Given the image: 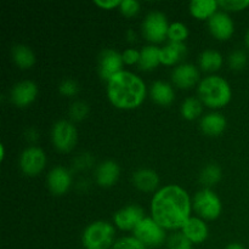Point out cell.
Here are the masks:
<instances>
[{"instance_id":"1","label":"cell","mask_w":249,"mask_h":249,"mask_svg":"<svg viewBox=\"0 0 249 249\" xmlns=\"http://www.w3.org/2000/svg\"><path fill=\"white\" fill-rule=\"evenodd\" d=\"M192 202L189 194L179 185H167L153 195L151 215L165 230L182 229L190 219Z\"/></svg>"},{"instance_id":"2","label":"cell","mask_w":249,"mask_h":249,"mask_svg":"<svg viewBox=\"0 0 249 249\" xmlns=\"http://www.w3.org/2000/svg\"><path fill=\"white\" fill-rule=\"evenodd\" d=\"M146 84L138 74L122 71L107 82V96L111 104L119 109H134L146 97Z\"/></svg>"},{"instance_id":"3","label":"cell","mask_w":249,"mask_h":249,"mask_svg":"<svg viewBox=\"0 0 249 249\" xmlns=\"http://www.w3.org/2000/svg\"><path fill=\"white\" fill-rule=\"evenodd\" d=\"M199 100L211 108H221L230 102L232 90L228 80L220 75H208L198 84Z\"/></svg>"},{"instance_id":"4","label":"cell","mask_w":249,"mask_h":249,"mask_svg":"<svg viewBox=\"0 0 249 249\" xmlns=\"http://www.w3.org/2000/svg\"><path fill=\"white\" fill-rule=\"evenodd\" d=\"M116 229L105 220L89 224L82 235V243L85 249H111L116 240Z\"/></svg>"},{"instance_id":"5","label":"cell","mask_w":249,"mask_h":249,"mask_svg":"<svg viewBox=\"0 0 249 249\" xmlns=\"http://www.w3.org/2000/svg\"><path fill=\"white\" fill-rule=\"evenodd\" d=\"M192 208L203 220H215L221 214L223 204L213 190L202 189L195 195Z\"/></svg>"},{"instance_id":"6","label":"cell","mask_w":249,"mask_h":249,"mask_svg":"<svg viewBox=\"0 0 249 249\" xmlns=\"http://www.w3.org/2000/svg\"><path fill=\"white\" fill-rule=\"evenodd\" d=\"M51 141L60 152H70L78 141V130L74 124L67 119L57 121L51 128Z\"/></svg>"},{"instance_id":"7","label":"cell","mask_w":249,"mask_h":249,"mask_svg":"<svg viewBox=\"0 0 249 249\" xmlns=\"http://www.w3.org/2000/svg\"><path fill=\"white\" fill-rule=\"evenodd\" d=\"M170 24L168 23V18L162 11L153 10L146 15L142 22V34L151 43H160L168 36V29Z\"/></svg>"},{"instance_id":"8","label":"cell","mask_w":249,"mask_h":249,"mask_svg":"<svg viewBox=\"0 0 249 249\" xmlns=\"http://www.w3.org/2000/svg\"><path fill=\"white\" fill-rule=\"evenodd\" d=\"M134 237L138 238L141 243L146 246V247H160L164 243L167 235H165V229L155 220L148 216H146L138 226L135 230L133 231Z\"/></svg>"},{"instance_id":"9","label":"cell","mask_w":249,"mask_h":249,"mask_svg":"<svg viewBox=\"0 0 249 249\" xmlns=\"http://www.w3.org/2000/svg\"><path fill=\"white\" fill-rule=\"evenodd\" d=\"M46 165V155L39 146H28L19 156V168L27 177H36Z\"/></svg>"},{"instance_id":"10","label":"cell","mask_w":249,"mask_h":249,"mask_svg":"<svg viewBox=\"0 0 249 249\" xmlns=\"http://www.w3.org/2000/svg\"><path fill=\"white\" fill-rule=\"evenodd\" d=\"M97 65H99V74L101 79L109 82L112 77L122 72L124 61L123 56L114 49H104L100 53L97 58Z\"/></svg>"},{"instance_id":"11","label":"cell","mask_w":249,"mask_h":249,"mask_svg":"<svg viewBox=\"0 0 249 249\" xmlns=\"http://www.w3.org/2000/svg\"><path fill=\"white\" fill-rule=\"evenodd\" d=\"M145 218L143 209L139 204H128L114 213L113 223L121 230L134 231Z\"/></svg>"},{"instance_id":"12","label":"cell","mask_w":249,"mask_h":249,"mask_svg":"<svg viewBox=\"0 0 249 249\" xmlns=\"http://www.w3.org/2000/svg\"><path fill=\"white\" fill-rule=\"evenodd\" d=\"M38 91V85L33 80H21L12 87L10 91V99L15 106L24 108L36 99Z\"/></svg>"},{"instance_id":"13","label":"cell","mask_w":249,"mask_h":249,"mask_svg":"<svg viewBox=\"0 0 249 249\" xmlns=\"http://www.w3.org/2000/svg\"><path fill=\"white\" fill-rule=\"evenodd\" d=\"M208 28L214 38L228 40L235 32V23L228 12L218 11L208 19Z\"/></svg>"},{"instance_id":"14","label":"cell","mask_w":249,"mask_h":249,"mask_svg":"<svg viewBox=\"0 0 249 249\" xmlns=\"http://www.w3.org/2000/svg\"><path fill=\"white\" fill-rule=\"evenodd\" d=\"M46 185L50 192L55 196H62L70 190L72 185V177L67 168L53 167L46 177Z\"/></svg>"},{"instance_id":"15","label":"cell","mask_w":249,"mask_h":249,"mask_svg":"<svg viewBox=\"0 0 249 249\" xmlns=\"http://www.w3.org/2000/svg\"><path fill=\"white\" fill-rule=\"evenodd\" d=\"M172 80L180 89H190L199 80V71L192 63H181L172 72Z\"/></svg>"},{"instance_id":"16","label":"cell","mask_w":249,"mask_h":249,"mask_svg":"<svg viewBox=\"0 0 249 249\" xmlns=\"http://www.w3.org/2000/svg\"><path fill=\"white\" fill-rule=\"evenodd\" d=\"M119 174H121V168L118 163L112 160H107L97 165L95 170V179L99 186L111 187L118 181Z\"/></svg>"},{"instance_id":"17","label":"cell","mask_w":249,"mask_h":249,"mask_svg":"<svg viewBox=\"0 0 249 249\" xmlns=\"http://www.w3.org/2000/svg\"><path fill=\"white\" fill-rule=\"evenodd\" d=\"M181 232L191 241L192 245H199L208 238L209 229L203 219L199 216H190L186 224L182 226Z\"/></svg>"},{"instance_id":"18","label":"cell","mask_w":249,"mask_h":249,"mask_svg":"<svg viewBox=\"0 0 249 249\" xmlns=\"http://www.w3.org/2000/svg\"><path fill=\"white\" fill-rule=\"evenodd\" d=\"M133 185L142 192H153L160 185V177L155 170L150 168H141L133 173Z\"/></svg>"},{"instance_id":"19","label":"cell","mask_w":249,"mask_h":249,"mask_svg":"<svg viewBox=\"0 0 249 249\" xmlns=\"http://www.w3.org/2000/svg\"><path fill=\"white\" fill-rule=\"evenodd\" d=\"M199 128L202 133L208 136H218L225 130L226 128V118L224 114L219 112H212L206 114L201 118L199 122Z\"/></svg>"},{"instance_id":"20","label":"cell","mask_w":249,"mask_h":249,"mask_svg":"<svg viewBox=\"0 0 249 249\" xmlns=\"http://www.w3.org/2000/svg\"><path fill=\"white\" fill-rule=\"evenodd\" d=\"M150 96L156 104L160 106H169L175 99L174 88L167 82L156 80L150 88Z\"/></svg>"},{"instance_id":"21","label":"cell","mask_w":249,"mask_h":249,"mask_svg":"<svg viewBox=\"0 0 249 249\" xmlns=\"http://www.w3.org/2000/svg\"><path fill=\"white\" fill-rule=\"evenodd\" d=\"M186 53L187 49L184 43L169 41V44L160 48V63L165 66H173L181 61Z\"/></svg>"},{"instance_id":"22","label":"cell","mask_w":249,"mask_h":249,"mask_svg":"<svg viewBox=\"0 0 249 249\" xmlns=\"http://www.w3.org/2000/svg\"><path fill=\"white\" fill-rule=\"evenodd\" d=\"M11 56L17 67L21 70H28L36 63V55L28 45L16 44L11 49Z\"/></svg>"},{"instance_id":"23","label":"cell","mask_w":249,"mask_h":249,"mask_svg":"<svg viewBox=\"0 0 249 249\" xmlns=\"http://www.w3.org/2000/svg\"><path fill=\"white\" fill-rule=\"evenodd\" d=\"M219 2L216 0H192L189 5L190 12L198 19L211 18L215 12H218Z\"/></svg>"},{"instance_id":"24","label":"cell","mask_w":249,"mask_h":249,"mask_svg":"<svg viewBox=\"0 0 249 249\" xmlns=\"http://www.w3.org/2000/svg\"><path fill=\"white\" fill-rule=\"evenodd\" d=\"M160 63V49L156 45H146L140 51L139 67L142 71H152Z\"/></svg>"},{"instance_id":"25","label":"cell","mask_w":249,"mask_h":249,"mask_svg":"<svg viewBox=\"0 0 249 249\" xmlns=\"http://www.w3.org/2000/svg\"><path fill=\"white\" fill-rule=\"evenodd\" d=\"M199 66L206 72H215L223 66V55L218 50L207 49L199 55Z\"/></svg>"},{"instance_id":"26","label":"cell","mask_w":249,"mask_h":249,"mask_svg":"<svg viewBox=\"0 0 249 249\" xmlns=\"http://www.w3.org/2000/svg\"><path fill=\"white\" fill-rule=\"evenodd\" d=\"M221 178H223V170L216 163H208L202 168L199 173V182L203 185L204 189H211L220 181Z\"/></svg>"},{"instance_id":"27","label":"cell","mask_w":249,"mask_h":249,"mask_svg":"<svg viewBox=\"0 0 249 249\" xmlns=\"http://www.w3.org/2000/svg\"><path fill=\"white\" fill-rule=\"evenodd\" d=\"M181 116L187 121H194L198 118L203 112V102L195 96H190L182 101L180 107Z\"/></svg>"},{"instance_id":"28","label":"cell","mask_w":249,"mask_h":249,"mask_svg":"<svg viewBox=\"0 0 249 249\" xmlns=\"http://www.w3.org/2000/svg\"><path fill=\"white\" fill-rule=\"evenodd\" d=\"M189 36V28L186 24L181 23V22H174L169 26L168 29V38L170 41L174 43H184L185 39Z\"/></svg>"},{"instance_id":"29","label":"cell","mask_w":249,"mask_h":249,"mask_svg":"<svg viewBox=\"0 0 249 249\" xmlns=\"http://www.w3.org/2000/svg\"><path fill=\"white\" fill-rule=\"evenodd\" d=\"M228 62L231 70L241 71L247 66L248 56L247 53H246V51L241 50V49H237V50H233L232 53L229 55Z\"/></svg>"},{"instance_id":"30","label":"cell","mask_w":249,"mask_h":249,"mask_svg":"<svg viewBox=\"0 0 249 249\" xmlns=\"http://www.w3.org/2000/svg\"><path fill=\"white\" fill-rule=\"evenodd\" d=\"M168 249H192V243L182 232H173L168 237Z\"/></svg>"},{"instance_id":"31","label":"cell","mask_w":249,"mask_h":249,"mask_svg":"<svg viewBox=\"0 0 249 249\" xmlns=\"http://www.w3.org/2000/svg\"><path fill=\"white\" fill-rule=\"evenodd\" d=\"M70 117L72 121L80 122L85 119L89 114V105L84 101H75L70 107Z\"/></svg>"},{"instance_id":"32","label":"cell","mask_w":249,"mask_h":249,"mask_svg":"<svg viewBox=\"0 0 249 249\" xmlns=\"http://www.w3.org/2000/svg\"><path fill=\"white\" fill-rule=\"evenodd\" d=\"M111 249H147V247L134 236H125L116 240Z\"/></svg>"},{"instance_id":"33","label":"cell","mask_w":249,"mask_h":249,"mask_svg":"<svg viewBox=\"0 0 249 249\" xmlns=\"http://www.w3.org/2000/svg\"><path fill=\"white\" fill-rule=\"evenodd\" d=\"M58 91H60V94L63 95V96H75V95L79 92V85H78V83L75 82L74 79H72V78H66V79H63L62 82L60 83V85H58Z\"/></svg>"},{"instance_id":"34","label":"cell","mask_w":249,"mask_h":249,"mask_svg":"<svg viewBox=\"0 0 249 249\" xmlns=\"http://www.w3.org/2000/svg\"><path fill=\"white\" fill-rule=\"evenodd\" d=\"M92 164H94V157L88 152L80 153L73 160V168L74 170H79V172L89 169L92 167Z\"/></svg>"},{"instance_id":"35","label":"cell","mask_w":249,"mask_h":249,"mask_svg":"<svg viewBox=\"0 0 249 249\" xmlns=\"http://www.w3.org/2000/svg\"><path fill=\"white\" fill-rule=\"evenodd\" d=\"M218 2L226 11H242L249 6V0H219Z\"/></svg>"},{"instance_id":"36","label":"cell","mask_w":249,"mask_h":249,"mask_svg":"<svg viewBox=\"0 0 249 249\" xmlns=\"http://www.w3.org/2000/svg\"><path fill=\"white\" fill-rule=\"evenodd\" d=\"M119 10L125 17H133L140 11V2L138 0H122Z\"/></svg>"},{"instance_id":"37","label":"cell","mask_w":249,"mask_h":249,"mask_svg":"<svg viewBox=\"0 0 249 249\" xmlns=\"http://www.w3.org/2000/svg\"><path fill=\"white\" fill-rule=\"evenodd\" d=\"M122 56H123L124 63L126 65H135L140 61V51L136 49H126L122 53Z\"/></svg>"},{"instance_id":"38","label":"cell","mask_w":249,"mask_h":249,"mask_svg":"<svg viewBox=\"0 0 249 249\" xmlns=\"http://www.w3.org/2000/svg\"><path fill=\"white\" fill-rule=\"evenodd\" d=\"M121 2L122 0H94V4L104 10H112L114 7H119Z\"/></svg>"},{"instance_id":"39","label":"cell","mask_w":249,"mask_h":249,"mask_svg":"<svg viewBox=\"0 0 249 249\" xmlns=\"http://www.w3.org/2000/svg\"><path fill=\"white\" fill-rule=\"evenodd\" d=\"M24 136H26V140L29 141V142H36V141H38L39 139V133L36 128L31 126V128H28L26 130Z\"/></svg>"},{"instance_id":"40","label":"cell","mask_w":249,"mask_h":249,"mask_svg":"<svg viewBox=\"0 0 249 249\" xmlns=\"http://www.w3.org/2000/svg\"><path fill=\"white\" fill-rule=\"evenodd\" d=\"M225 249H246V247L238 242H232V243H229V245L225 247Z\"/></svg>"},{"instance_id":"41","label":"cell","mask_w":249,"mask_h":249,"mask_svg":"<svg viewBox=\"0 0 249 249\" xmlns=\"http://www.w3.org/2000/svg\"><path fill=\"white\" fill-rule=\"evenodd\" d=\"M126 39H128L129 41L136 40V33L133 31V29H129V31L126 32Z\"/></svg>"},{"instance_id":"42","label":"cell","mask_w":249,"mask_h":249,"mask_svg":"<svg viewBox=\"0 0 249 249\" xmlns=\"http://www.w3.org/2000/svg\"><path fill=\"white\" fill-rule=\"evenodd\" d=\"M4 157H5V148H4V145H1L0 146V158L4 160Z\"/></svg>"},{"instance_id":"43","label":"cell","mask_w":249,"mask_h":249,"mask_svg":"<svg viewBox=\"0 0 249 249\" xmlns=\"http://www.w3.org/2000/svg\"><path fill=\"white\" fill-rule=\"evenodd\" d=\"M246 44H247V46L249 48V28H248L247 33H246Z\"/></svg>"}]
</instances>
